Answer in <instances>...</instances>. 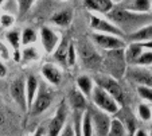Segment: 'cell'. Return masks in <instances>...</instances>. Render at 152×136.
I'll return each instance as SVG.
<instances>
[{"label":"cell","instance_id":"1","mask_svg":"<svg viewBox=\"0 0 152 136\" xmlns=\"http://www.w3.org/2000/svg\"><path fill=\"white\" fill-rule=\"evenodd\" d=\"M106 15L110 23L117 26L123 32H129V35L144 27L149 20L148 14H137L124 8H113Z\"/></svg>","mask_w":152,"mask_h":136},{"label":"cell","instance_id":"2","mask_svg":"<svg viewBox=\"0 0 152 136\" xmlns=\"http://www.w3.org/2000/svg\"><path fill=\"white\" fill-rule=\"evenodd\" d=\"M102 67L109 74V77L115 80L123 78L126 73V58H125V50H108L102 57Z\"/></svg>","mask_w":152,"mask_h":136},{"label":"cell","instance_id":"3","mask_svg":"<svg viewBox=\"0 0 152 136\" xmlns=\"http://www.w3.org/2000/svg\"><path fill=\"white\" fill-rule=\"evenodd\" d=\"M92 100L98 109L104 110V112L108 113V115H116V113H118V110H120V105L116 102V100L113 99L105 89H102V88L98 86V85L93 89Z\"/></svg>","mask_w":152,"mask_h":136},{"label":"cell","instance_id":"4","mask_svg":"<svg viewBox=\"0 0 152 136\" xmlns=\"http://www.w3.org/2000/svg\"><path fill=\"white\" fill-rule=\"evenodd\" d=\"M78 53H80V57L82 59L83 65L88 69H97L102 64V58L100 57V54L96 51V49L90 43L81 42L78 45Z\"/></svg>","mask_w":152,"mask_h":136},{"label":"cell","instance_id":"5","mask_svg":"<svg viewBox=\"0 0 152 136\" xmlns=\"http://www.w3.org/2000/svg\"><path fill=\"white\" fill-rule=\"evenodd\" d=\"M40 37V43H42L43 50L46 51V54H53L55 51V49L58 47V45L61 43V35L58 31L53 30L49 26H43L40 29L39 32Z\"/></svg>","mask_w":152,"mask_h":136},{"label":"cell","instance_id":"6","mask_svg":"<svg viewBox=\"0 0 152 136\" xmlns=\"http://www.w3.org/2000/svg\"><path fill=\"white\" fill-rule=\"evenodd\" d=\"M92 39L98 47L104 50H120L125 49V42L121 39L120 37H115V35L109 34H100V32H93Z\"/></svg>","mask_w":152,"mask_h":136},{"label":"cell","instance_id":"7","mask_svg":"<svg viewBox=\"0 0 152 136\" xmlns=\"http://www.w3.org/2000/svg\"><path fill=\"white\" fill-rule=\"evenodd\" d=\"M90 29L94 32H100V34H109L120 38L124 37V32L117 26L110 23L109 20H105L102 18L97 16V15H90Z\"/></svg>","mask_w":152,"mask_h":136},{"label":"cell","instance_id":"8","mask_svg":"<svg viewBox=\"0 0 152 136\" xmlns=\"http://www.w3.org/2000/svg\"><path fill=\"white\" fill-rule=\"evenodd\" d=\"M126 78L137 84V86H151L152 88V74L143 66H133L126 69Z\"/></svg>","mask_w":152,"mask_h":136},{"label":"cell","instance_id":"9","mask_svg":"<svg viewBox=\"0 0 152 136\" xmlns=\"http://www.w3.org/2000/svg\"><path fill=\"white\" fill-rule=\"evenodd\" d=\"M98 86H101L102 89H105L106 92L112 96L113 99L116 100L120 107H123L125 104V97H124V92L121 85L118 84L117 80L112 78V77H105V78H100L98 80Z\"/></svg>","mask_w":152,"mask_h":136},{"label":"cell","instance_id":"10","mask_svg":"<svg viewBox=\"0 0 152 136\" xmlns=\"http://www.w3.org/2000/svg\"><path fill=\"white\" fill-rule=\"evenodd\" d=\"M66 116H67V109L66 105L61 104L59 108H58L55 116L53 117V120L50 121L49 125V136H59V133L62 132L63 127H65V123H66Z\"/></svg>","mask_w":152,"mask_h":136},{"label":"cell","instance_id":"11","mask_svg":"<svg viewBox=\"0 0 152 136\" xmlns=\"http://www.w3.org/2000/svg\"><path fill=\"white\" fill-rule=\"evenodd\" d=\"M10 93L11 97L18 105L23 110H26L27 108V97H26V89H24V81L22 78H18L15 81L11 82L10 85Z\"/></svg>","mask_w":152,"mask_h":136},{"label":"cell","instance_id":"12","mask_svg":"<svg viewBox=\"0 0 152 136\" xmlns=\"http://www.w3.org/2000/svg\"><path fill=\"white\" fill-rule=\"evenodd\" d=\"M53 102V97L49 92H46L45 89L38 90V94L34 100V104L31 107V115L38 116L40 113H43L46 109H49V107Z\"/></svg>","mask_w":152,"mask_h":136},{"label":"cell","instance_id":"13","mask_svg":"<svg viewBox=\"0 0 152 136\" xmlns=\"http://www.w3.org/2000/svg\"><path fill=\"white\" fill-rule=\"evenodd\" d=\"M92 115V121L93 128H96L98 136H108L110 129V119L109 116H106V113L101 112H93Z\"/></svg>","mask_w":152,"mask_h":136},{"label":"cell","instance_id":"14","mask_svg":"<svg viewBox=\"0 0 152 136\" xmlns=\"http://www.w3.org/2000/svg\"><path fill=\"white\" fill-rule=\"evenodd\" d=\"M40 73H42L43 78L53 85H59L62 81V73L53 64H45L40 69Z\"/></svg>","mask_w":152,"mask_h":136},{"label":"cell","instance_id":"15","mask_svg":"<svg viewBox=\"0 0 152 136\" xmlns=\"http://www.w3.org/2000/svg\"><path fill=\"white\" fill-rule=\"evenodd\" d=\"M123 8L137 14H149L152 11V3L151 0H125Z\"/></svg>","mask_w":152,"mask_h":136},{"label":"cell","instance_id":"16","mask_svg":"<svg viewBox=\"0 0 152 136\" xmlns=\"http://www.w3.org/2000/svg\"><path fill=\"white\" fill-rule=\"evenodd\" d=\"M83 3L88 10L100 12V14H109L113 10L112 0H83Z\"/></svg>","mask_w":152,"mask_h":136},{"label":"cell","instance_id":"17","mask_svg":"<svg viewBox=\"0 0 152 136\" xmlns=\"http://www.w3.org/2000/svg\"><path fill=\"white\" fill-rule=\"evenodd\" d=\"M38 94V80L35 75H28L26 81V97H27V107L31 109L34 100Z\"/></svg>","mask_w":152,"mask_h":136},{"label":"cell","instance_id":"18","mask_svg":"<svg viewBox=\"0 0 152 136\" xmlns=\"http://www.w3.org/2000/svg\"><path fill=\"white\" fill-rule=\"evenodd\" d=\"M143 54V46L139 42H132L128 46V49L125 50V58H126V64L129 65H136L137 59L140 58V55Z\"/></svg>","mask_w":152,"mask_h":136},{"label":"cell","instance_id":"19","mask_svg":"<svg viewBox=\"0 0 152 136\" xmlns=\"http://www.w3.org/2000/svg\"><path fill=\"white\" fill-rule=\"evenodd\" d=\"M77 86L80 89V92L82 93L85 97H92L93 89H94V84L93 80L90 78L89 75H81L77 78Z\"/></svg>","mask_w":152,"mask_h":136},{"label":"cell","instance_id":"20","mask_svg":"<svg viewBox=\"0 0 152 136\" xmlns=\"http://www.w3.org/2000/svg\"><path fill=\"white\" fill-rule=\"evenodd\" d=\"M129 39L132 42H143V41H152V24L149 26H144L140 30L135 31L133 34L128 35Z\"/></svg>","mask_w":152,"mask_h":136},{"label":"cell","instance_id":"21","mask_svg":"<svg viewBox=\"0 0 152 136\" xmlns=\"http://www.w3.org/2000/svg\"><path fill=\"white\" fill-rule=\"evenodd\" d=\"M70 42L69 39H62L61 43L58 45V47L54 51V59L58 61L59 64L66 65V59H67V50H69Z\"/></svg>","mask_w":152,"mask_h":136},{"label":"cell","instance_id":"22","mask_svg":"<svg viewBox=\"0 0 152 136\" xmlns=\"http://www.w3.org/2000/svg\"><path fill=\"white\" fill-rule=\"evenodd\" d=\"M70 104L77 110H85L86 109V97L80 90H72L70 92Z\"/></svg>","mask_w":152,"mask_h":136},{"label":"cell","instance_id":"23","mask_svg":"<svg viewBox=\"0 0 152 136\" xmlns=\"http://www.w3.org/2000/svg\"><path fill=\"white\" fill-rule=\"evenodd\" d=\"M72 11L70 10H65V11H61L57 12L51 16V22L57 26H67V24L72 22Z\"/></svg>","mask_w":152,"mask_h":136},{"label":"cell","instance_id":"24","mask_svg":"<svg viewBox=\"0 0 152 136\" xmlns=\"http://www.w3.org/2000/svg\"><path fill=\"white\" fill-rule=\"evenodd\" d=\"M108 136H126V129L124 123L120 119L110 120V129Z\"/></svg>","mask_w":152,"mask_h":136},{"label":"cell","instance_id":"25","mask_svg":"<svg viewBox=\"0 0 152 136\" xmlns=\"http://www.w3.org/2000/svg\"><path fill=\"white\" fill-rule=\"evenodd\" d=\"M6 39H7V42L11 45V47H14L15 51H19V47H20V45H22V35H20V32L18 31V30H11V31H8L6 34Z\"/></svg>","mask_w":152,"mask_h":136},{"label":"cell","instance_id":"26","mask_svg":"<svg viewBox=\"0 0 152 136\" xmlns=\"http://www.w3.org/2000/svg\"><path fill=\"white\" fill-rule=\"evenodd\" d=\"M38 39V34L35 32L34 29H31V27H26V29L23 30V32H22V45H23L24 47L26 46H31L32 43H35Z\"/></svg>","mask_w":152,"mask_h":136},{"label":"cell","instance_id":"27","mask_svg":"<svg viewBox=\"0 0 152 136\" xmlns=\"http://www.w3.org/2000/svg\"><path fill=\"white\" fill-rule=\"evenodd\" d=\"M82 136H93V121L89 110H86L82 116Z\"/></svg>","mask_w":152,"mask_h":136},{"label":"cell","instance_id":"28","mask_svg":"<svg viewBox=\"0 0 152 136\" xmlns=\"http://www.w3.org/2000/svg\"><path fill=\"white\" fill-rule=\"evenodd\" d=\"M22 59L24 62H30V61H37L39 59V53L38 49L35 46H26L22 51Z\"/></svg>","mask_w":152,"mask_h":136},{"label":"cell","instance_id":"29","mask_svg":"<svg viewBox=\"0 0 152 136\" xmlns=\"http://www.w3.org/2000/svg\"><path fill=\"white\" fill-rule=\"evenodd\" d=\"M120 120L124 123V125H125L126 136H132L133 133L136 132V121H135V119H133V116L126 113L124 117H120Z\"/></svg>","mask_w":152,"mask_h":136},{"label":"cell","instance_id":"30","mask_svg":"<svg viewBox=\"0 0 152 136\" xmlns=\"http://www.w3.org/2000/svg\"><path fill=\"white\" fill-rule=\"evenodd\" d=\"M137 115L143 121H149L152 119V112L151 108L148 107L147 104H140L137 107Z\"/></svg>","mask_w":152,"mask_h":136},{"label":"cell","instance_id":"31","mask_svg":"<svg viewBox=\"0 0 152 136\" xmlns=\"http://www.w3.org/2000/svg\"><path fill=\"white\" fill-rule=\"evenodd\" d=\"M34 1L35 0H18V11H19L20 16H23L28 12V10L34 4Z\"/></svg>","mask_w":152,"mask_h":136},{"label":"cell","instance_id":"32","mask_svg":"<svg viewBox=\"0 0 152 136\" xmlns=\"http://www.w3.org/2000/svg\"><path fill=\"white\" fill-rule=\"evenodd\" d=\"M137 66H149L152 65V51H144L143 54L140 55V58L136 62Z\"/></svg>","mask_w":152,"mask_h":136},{"label":"cell","instance_id":"33","mask_svg":"<svg viewBox=\"0 0 152 136\" xmlns=\"http://www.w3.org/2000/svg\"><path fill=\"white\" fill-rule=\"evenodd\" d=\"M75 62H77V51H75V46L73 43H70L69 50H67L66 65H67V66H74Z\"/></svg>","mask_w":152,"mask_h":136},{"label":"cell","instance_id":"34","mask_svg":"<svg viewBox=\"0 0 152 136\" xmlns=\"http://www.w3.org/2000/svg\"><path fill=\"white\" fill-rule=\"evenodd\" d=\"M137 93L143 100L152 101V88L151 86H137Z\"/></svg>","mask_w":152,"mask_h":136},{"label":"cell","instance_id":"35","mask_svg":"<svg viewBox=\"0 0 152 136\" xmlns=\"http://www.w3.org/2000/svg\"><path fill=\"white\" fill-rule=\"evenodd\" d=\"M14 23H15V19H14V16H11V15L3 14L1 16H0V26L4 27V29H7V27H11Z\"/></svg>","mask_w":152,"mask_h":136},{"label":"cell","instance_id":"36","mask_svg":"<svg viewBox=\"0 0 152 136\" xmlns=\"http://www.w3.org/2000/svg\"><path fill=\"white\" fill-rule=\"evenodd\" d=\"M0 57L3 58V61L10 59V51H8L7 46L3 43V42H0Z\"/></svg>","mask_w":152,"mask_h":136},{"label":"cell","instance_id":"37","mask_svg":"<svg viewBox=\"0 0 152 136\" xmlns=\"http://www.w3.org/2000/svg\"><path fill=\"white\" fill-rule=\"evenodd\" d=\"M59 136H75V132H74V128L72 125H65L62 129V132L59 133Z\"/></svg>","mask_w":152,"mask_h":136},{"label":"cell","instance_id":"38","mask_svg":"<svg viewBox=\"0 0 152 136\" xmlns=\"http://www.w3.org/2000/svg\"><path fill=\"white\" fill-rule=\"evenodd\" d=\"M74 132L75 136H82V124L80 123V119H75V125H74Z\"/></svg>","mask_w":152,"mask_h":136},{"label":"cell","instance_id":"39","mask_svg":"<svg viewBox=\"0 0 152 136\" xmlns=\"http://www.w3.org/2000/svg\"><path fill=\"white\" fill-rule=\"evenodd\" d=\"M7 75V67L3 62H0V78H3Z\"/></svg>","mask_w":152,"mask_h":136},{"label":"cell","instance_id":"40","mask_svg":"<svg viewBox=\"0 0 152 136\" xmlns=\"http://www.w3.org/2000/svg\"><path fill=\"white\" fill-rule=\"evenodd\" d=\"M139 43L143 46V49H149L152 51V41H148V42H139Z\"/></svg>","mask_w":152,"mask_h":136},{"label":"cell","instance_id":"41","mask_svg":"<svg viewBox=\"0 0 152 136\" xmlns=\"http://www.w3.org/2000/svg\"><path fill=\"white\" fill-rule=\"evenodd\" d=\"M135 136H148V135H147L145 131H143V129H137V131H136V133H135Z\"/></svg>","mask_w":152,"mask_h":136},{"label":"cell","instance_id":"42","mask_svg":"<svg viewBox=\"0 0 152 136\" xmlns=\"http://www.w3.org/2000/svg\"><path fill=\"white\" fill-rule=\"evenodd\" d=\"M32 136H42V129H40V128H39V129H38L37 132H35Z\"/></svg>","mask_w":152,"mask_h":136},{"label":"cell","instance_id":"43","mask_svg":"<svg viewBox=\"0 0 152 136\" xmlns=\"http://www.w3.org/2000/svg\"><path fill=\"white\" fill-rule=\"evenodd\" d=\"M3 123H4V115L3 113H0V125L3 124Z\"/></svg>","mask_w":152,"mask_h":136},{"label":"cell","instance_id":"44","mask_svg":"<svg viewBox=\"0 0 152 136\" xmlns=\"http://www.w3.org/2000/svg\"><path fill=\"white\" fill-rule=\"evenodd\" d=\"M113 3H121V1H125V0H112Z\"/></svg>","mask_w":152,"mask_h":136},{"label":"cell","instance_id":"45","mask_svg":"<svg viewBox=\"0 0 152 136\" xmlns=\"http://www.w3.org/2000/svg\"><path fill=\"white\" fill-rule=\"evenodd\" d=\"M4 1H6V0H0V4H1V3H4Z\"/></svg>","mask_w":152,"mask_h":136},{"label":"cell","instance_id":"46","mask_svg":"<svg viewBox=\"0 0 152 136\" xmlns=\"http://www.w3.org/2000/svg\"><path fill=\"white\" fill-rule=\"evenodd\" d=\"M151 136H152V129H151Z\"/></svg>","mask_w":152,"mask_h":136}]
</instances>
